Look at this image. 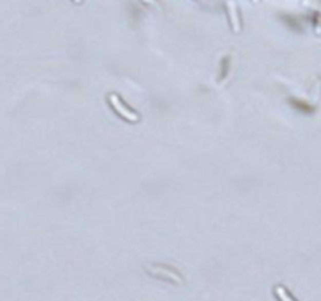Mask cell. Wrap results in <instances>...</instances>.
<instances>
[{
  "mask_svg": "<svg viewBox=\"0 0 321 301\" xmlns=\"http://www.w3.org/2000/svg\"><path fill=\"white\" fill-rule=\"evenodd\" d=\"M254 2H257V0H254Z\"/></svg>",
  "mask_w": 321,
  "mask_h": 301,
  "instance_id": "obj_5",
  "label": "cell"
},
{
  "mask_svg": "<svg viewBox=\"0 0 321 301\" xmlns=\"http://www.w3.org/2000/svg\"><path fill=\"white\" fill-rule=\"evenodd\" d=\"M228 10H229V16H231V24H232V30L235 33L240 32V17H238V11H237V5L234 0H229L228 2Z\"/></svg>",
  "mask_w": 321,
  "mask_h": 301,
  "instance_id": "obj_2",
  "label": "cell"
},
{
  "mask_svg": "<svg viewBox=\"0 0 321 301\" xmlns=\"http://www.w3.org/2000/svg\"><path fill=\"white\" fill-rule=\"evenodd\" d=\"M74 2H75V4H80V2H82V0H74Z\"/></svg>",
  "mask_w": 321,
  "mask_h": 301,
  "instance_id": "obj_4",
  "label": "cell"
},
{
  "mask_svg": "<svg viewBox=\"0 0 321 301\" xmlns=\"http://www.w3.org/2000/svg\"><path fill=\"white\" fill-rule=\"evenodd\" d=\"M110 104L113 105V108H115L122 118L127 119V121H132V123H137V121H138V115L128 110V108L119 101V98H118L116 95H110Z\"/></svg>",
  "mask_w": 321,
  "mask_h": 301,
  "instance_id": "obj_1",
  "label": "cell"
},
{
  "mask_svg": "<svg viewBox=\"0 0 321 301\" xmlns=\"http://www.w3.org/2000/svg\"><path fill=\"white\" fill-rule=\"evenodd\" d=\"M276 295L279 296V299L280 301H293L292 298H290V295H288L287 292H285V289L284 287H276Z\"/></svg>",
  "mask_w": 321,
  "mask_h": 301,
  "instance_id": "obj_3",
  "label": "cell"
}]
</instances>
